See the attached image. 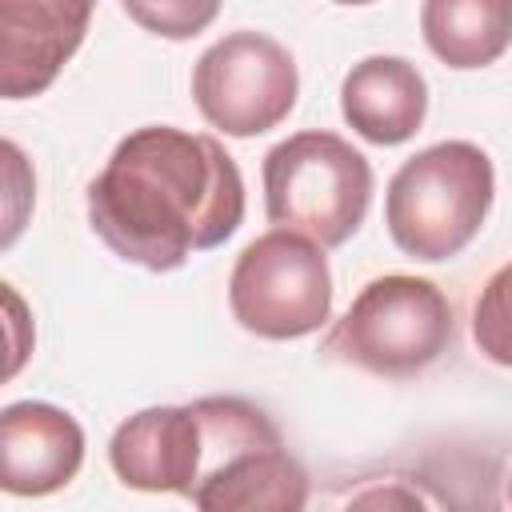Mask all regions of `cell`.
Returning a JSON list of instances; mask_svg holds the SVG:
<instances>
[{
	"mask_svg": "<svg viewBox=\"0 0 512 512\" xmlns=\"http://www.w3.org/2000/svg\"><path fill=\"white\" fill-rule=\"evenodd\" d=\"M224 0H120L132 24L160 40H192L220 16Z\"/></svg>",
	"mask_w": 512,
	"mask_h": 512,
	"instance_id": "obj_14",
	"label": "cell"
},
{
	"mask_svg": "<svg viewBox=\"0 0 512 512\" xmlns=\"http://www.w3.org/2000/svg\"><path fill=\"white\" fill-rule=\"evenodd\" d=\"M508 504H512V476H508Z\"/></svg>",
	"mask_w": 512,
	"mask_h": 512,
	"instance_id": "obj_17",
	"label": "cell"
},
{
	"mask_svg": "<svg viewBox=\"0 0 512 512\" xmlns=\"http://www.w3.org/2000/svg\"><path fill=\"white\" fill-rule=\"evenodd\" d=\"M340 112L360 140L392 148L420 132L428 116V84L404 56H364L340 84Z\"/></svg>",
	"mask_w": 512,
	"mask_h": 512,
	"instance_id": "obj_11",
	"label": "cell"
},
{
	"mask_svg": "<svg viewBox=\"0 0 512 512\" xmlns=\"http://www.w3.org/2000/svg\"><path fill=\"white\" fill-rule=\"evenodd\" d=\"M300 96L292 52L268 32L240 28L200 52L192 68V100L200 116L236 140L272 132L288 120Z\"/></svg>",
	"mask_w": 512,
	"mask_h": 512,
	"instance_id": "obj_7",
	"label": "cell"
},
{
	"mask_svg": "<svg viewBox=\"0 0 512 512\" xmlns=\"http://www.w3.org/2000/svg\"><path fill=\"white\" fill-rule=\"evenodd\" d=\"M260 180L268 220L304 232L324 248L352 240L372 204L368 156L324 128H304L268 148Z\"/></svg>",
	"mask_w": 512,
	"mask_h": 512,
	"instance_id": "obj_4",
	"label": "cell"
},
{
	"mask_svg": "<svg viewBox=\"0 0 512 512\" xmlns=\"http://www.w3.org/2000/svg\"><path fill=\"white\" fill-rule=\"evenodd\" d=\"M472 340L492 364L512 368V260L500 264L480 288L472 308Z\"/></svg>",
	"mask_w": 512,
	"mask_h": 512,
	"instance_id": "obj_13",
	"label": "cell"
},
{
	"mask_svg": "<svg viewBox=\"0 0 512 512\" xmlns=\"http://www.w3.org/2000/svg\"><path fill=\"white\" fill-rule=\"evenodd\" d=\"M84 428L48 400H16L0 412V488L8 496H48L76 480Z\"/></svg>",
	"mask_w": 512,
	"mask_h": 512,
	"instance_id": "obj_10",
	"label": "cell"
},
{
	"mask_svg": "<svg viewBox=\"0 0 512 512\" xmlns=\"http://www.w3.org/2000/svg\"><path fill=\"white\" fill-rule=\"evenodd\" d=\"M88 224L120 260L172 272L244 224V176L216 136L148 124L88 184Z\"/></svg>",
	"mask_w": 512,
	"mask_h": 512,
	"instance_id": "obj_1",
	"label": "cell"
},
{
	"mask_svg": "<svg viewBox=\"0 0 512 512\" xmlns=\"http://www.w3.org/2000/svg\"><path fill=\"white\" fill-rule=\"evenodd\" d=\"M420 32L440 64L488 68L512 48V0H424Z\"/></svg>",
	"mask_w": 512,
	"mask_h": 512,
	"instance_id": "obj_12",
	"label": "cell"
},
{
	"mask_svg": "<svg viewBox=\"0 0 512 512\" xmlns=\"http://www.w3.org/2000/svg\"><path fill=\"white\" fill-rule=\"evenodd\" d=\"M4 304H8V332H12V360H8V376H16L20 372V364H24V356L32 352L28 348V340H20V328H24V304H20V296L12 292V284H4Z\"/></svg>",
	"mask_w": 512,
	"mask_h": 512,
	"instance_id": "obj_15",
	"label": "cell"
},
{
	"mask_svg": "<svg viewBox=\"0 0 512 512\" xmlns=\"http://www.w3.org/2000/svg\"><path fill=\"white\" fill-rule=\"evenodd\" d=\"M232 320L260 340H300L332 316V272L324 244L272 228L244 244L228 272Z\"/></svg>",
	"mask_w": 512,
	"mask_h": 512,
	"instance_id": "obj_6",
	"label": "cell"
},
{
	"mask_svg": "<svg viewBox=\"0 0 512 512\" xmlns=\"http://www.w3.org/2000/svg\"><path fill=\"white\" fill-rule=\"evenodd\" d=\"M332 4H348V8H360V4H376V0H332Z\"/></svg>",
	"mask_w": 512,
	"mask_h": 512,
	"instance_id": "obj_16",
	"label": "cell"
},
{
	"mask_svg": "<svg viewBox=\"0 0 512 512\" xmlns=\"http://www.w3.org/2000/svg\"><path fill=\"white\" fill-rule=\"evenodd\" d=\"M92 8L96 0H0V96L48 92L84 44Z\"/></svg>",
	"mask_w": 512,
	"mask_h": 512,
	"instance_id": "obj_8",
	"label": "cell"
},
{
	"mask_svg": "<svg viewBox=\"0 0 512 512\" xmlns=\"http://www.w3.org/2000/svg\"><path fill=\"white\" fill-rule=\"evenodd\" d=\"M452 340V304L448 296L408 272H388L368 280L344 316L328 328L320 352L324 360L404 380L424 372L448 352Z\"/></svg>",
	"mask_w": 512,
	"mask_h": 512,
	"instance_id": "obj_5",
	"label": "cell"
},
{
	"mask_svg": "<svg viewBox=\"0 0 512 512\" xmlns=\"http://www.w3.org/2000/svg\"><path fill=\"white\" fill-rule=\"evenodd\" d=\"M200 416L192 404H152L116 424L108 464L124 488L192 496L200 476Z\"/></svg>",
	"mask_w": 512,
	"mask_h": 512,
	"instance_id": "obj_9",
	"label": "cell"
},
{
	"mask_svg": "<svg viewBox=\"0 0 512 512\" xmlns=\"http://www.w3.org/2000/svg\"><path fill=\"white\" fill-rule=\"evenodd\" d=\"M496 200V172L480 144L440 140L408 156L384 192L392 244L424 264L460 256L484 228Z\"/></svg>",
	"mask_w": 512,
	"mask_h": 512,
	"instance_id": "obj_2",
	"label": "cell"
},
{
	"mask_svg": "<svg viewBox=\"0 0 512 512\" xmlns=\"http://www.w3.org/2000/svg\"><path fill=\"white\" fill-rule=\"evenodd\" d=\"M200 416V476L192 504L204 512H300L308 472L284 448L280 428L244 396L192 400Z\"/></svg>",
	"mask_w": 512,
	"mask_h": 512,
	"instance_id": "obj_3",
	"label": "cell"
}]
</instances>
